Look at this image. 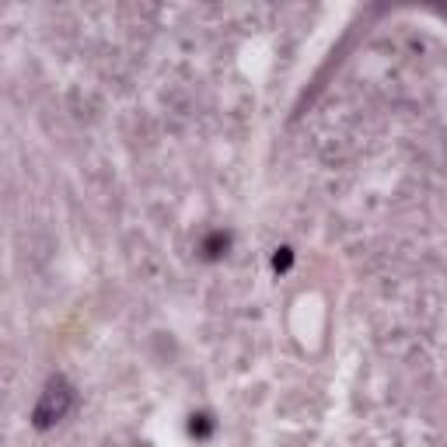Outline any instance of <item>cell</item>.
Listing matches in <instances>:
<instances>
[{
	"mask_svg": "<svg viewBox=\"0 0 447 447\" xmlns=\"http://www.w3.org/2000/svg\"><path fill=\"white\" fill-rule=\"evenodd\" d=\"M70 402H73L70 385H67L63 378H53V381L46 385L39 405H35V413H32V426H35V430H49L53 423H60V420L67 416Z\"/></svg>",
	"mask_w": 447,
	"mask_h": 447,
	"instance_id": "obj_1",
	"label": "cell"
},
{
	"mask_svg": "<svg viewBox=\"0 0 447 447\" xmlns=\"http://www.w3.org/2000/svg\"><path fill=\"white\" fill-rule=\"evenodd\" d=\"M228 248H231V234H224V231H213V234H206V241H203V255L210 258V263H213V258H220Z\"/></svg>",
	"mask_w": 447,
	"mask_h": 447,
	"instance_id": "obj_2",
	"label": "cell"
},
{
	"mask_svg": "<svg viewBox=\"0 0 447 447\" xmlns=\"http://www.w3.org/2000/svg\"><path fill=\"white\" fill-rule=\"evenodd\" d=\"M213 430H217V423H213V416H210V413H196V416L189 420V433H193L196 440L213 437Z\"/></svg>",
	"mask_w": 447,
	"mask_h": 447,
	"instance_id": "obj_3",
	"label": "cell"
},
{
	"mask_svg": "<svg viewBox=\"0 0 447 447\" xmlns=\"http://www.w3.org/2000/svg\"><path fill=\"white\" fill-rule=\"evenodd\" d=\"M293 266V252L290 248H276V255H273V269L276 273H287Z\"/></svg>",
	"mask_w": 447,
	"mask_h": 447,
	"instance_id": "obj_4",
	"label": "cell"
}]
</instances>
